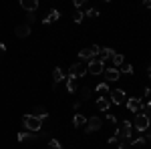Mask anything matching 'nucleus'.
<instances>
[{"label":"nucleus","instance_id":"obj_3","mask_svg":"<svg viewBox=\"0 0 151 149\" xmlns=\"http://www.w3.org/2000/svg\"><path fill=\"white\" fill-rule=\"evenodd\" d=\"M131 135H133V125H131L129 121H123V123L119 125V129H117L115 137L121 141V139H131Z\"/></svg>","mask_w":151,"mask_h":149},{"label":"nucleus","instance_id":"obj_36","mask_svg":"<svg viewBox=\"0 0 151 149\" xmlns=\"http://www.w3.org/2000/svg\"><path fill=\"white\" fill-rule=\"evenodd\" d=\"M119 149H129V147L127 145H119Z\"/></svg>","mask_w":151,"mask_h":149},{"label":"nucleus","instance_id":"obj_19","mask_svg":"<svg viewBox=\"0 0 151 149\" xmlns=\"http://www.w3.org/2000/svg\"><path fill=\"white\" fill-rule=\"evenodd\" d=\"M52 79H55V85H58L60 81H65V73H63V71L57 67V69L52 71Z\"/></svg>","mask_w":151,"mask_h":149},{"label":"nucleus","instance_id":"obj_34","mask_svg":"<svg viewBox=\"0 0 151 149\" xmlns=\"http://www.w3.org/2000/svg\"><path fill=\"white\" fill-rule=\"evenodd\" d=\"M143 4H145V8H151V0H145Z\"/></svg>","mask_w":151,"mask_h":149},{"label":"nucleus","instance_id":"obj_2","mask_svg":"<svg viewBox=\"0 0 151 149\" xmlns=\"http://www.w3.org/2000/svg\"><path fill=\"white\" fill-rule=\"evenodd\" d=\"M149 119H147V115L145 113H137L135 115V121H133V127L139 131V133H145L147 129H149Z\"/></svg>","mask_w":151,"mask_h":149},{"label":"nucleus","instance_id":"obj_4","mask_svg":"<svg viewBox=\"0 0 151 149\" xmlns=\"http://www.w3.org/2000/svg\"><path fill=\"white\" fill-rule=\"evenodd\" d=\"M85 75H87V65H85V63H75V65H70L69 77H73V79H83Z\"/></svg>","mask_w":151,"mask_h":149},{"label":"nucleus","instance_id":"obj_24","mask_svg":"<svg viewBox=\"0 0 151 149\" xmlns=\"http://www.w3.org/2000/svg\"><path fill=\"white\" fill-rule=\"evenodd\" d=\"M89 97H91V89H89V87H83L81 89V99L85 101V99H89Z\"/></svg>","mask_w":151,"mask_h":149},{"label":"nucleus","instance_id":"obj_1","mask_svg":"<svg viewBox=\"0 0 151 149\" xmlns=\"http://www.w3.org/2000/svg\"><path fill=\"white\" fill-rule=\"evenodd\" d=\"M22 125H24V129H28L30 133H38V131L42 129V121L36 119V117H32V115H24Z\"/></svg>","mask_w":151,"mask_h":149},{"label":"nucleus","instance_id":"obj_6","mask_svg":"<svg viewBox=\"0 0 151 149\" xmlns=\"http://www.w3.org/2000/svg\"><path fill=\"white\" fill-rule=\"evenodd\" d=\"M101 127H103L101 119H99V117H91V119H87V123H85V133H95V131H99Z\"/></svg>","mask_w":151,"mask_h":149},{"label":"nucleus","instance_id":"obj_13","mask_svg":"<svg viewBox=\"0 0 151 149\" xmlns=\"http://www.w3.org/2000/svg\"><path fill=\"white\" fill-rule=\"evenodd\" d=\"M20 6H22L28 14H30V12L35 14V10L38 8V2H36V0H22V2H20Z\"/></svg>","mask_w":151,"mask_h":149},{"label":"nucleus","instance_id":"obj_9","mask_svg":"<svg viewBox=\"0 0 151 149\" xmlns=\"http://www.w3.org/2000/svg\"><path fill=\"white\" fill-rule=\"evenodd\" d=\"M14 32H16V36L18 38H26V36L30 35V24H16V28H14Z\"/></svg>","mask_w":151,"mask_h":149},{"label":"nucleus","instance_id":"obj_20","mask_svg":"<svg viewBox=\"0 0 151 149\" xmlns=\"http://www.w3.org/2000/svg\"><path fill=\"white\" fill-rule=\"evenodd\" d=\"M97 93H99V95H105V97H109V85H107V83H99V85H97Z\"/></svg>","mask_w":151,"mask_h":149},{"label":"nucleus","instance_id":"obj_32","mask_svg":"<svg viewBox=\"0 0 151 149\" xmlns=\"http://www.w3.org/2000/svg\"><path fill=\"white\" fill-rule=\"evenodd\" d=\"M119 143V139L117 137H109V145H117Z\"/></svg>","mask_w":151,"mask_h":149},{"label":"nucleus","instance_id":"obj_14","mask_svg":"<svg viewBox=\"0 0 151 149\" xmlns=\"http://www.w3.org/2000/svg\"><path fill=\"white\" fill-rule=\"evenodd\" d=\"M113 55H115V53H113V48H101V53H99V57H97V58L105 65L109 58H113Z\"/></svg>","mask_w":151,"mask_h":149},{"label":"nucleus","instance_id":"obj_30","mask_svg":"<svg viewBox=\"0 0 151 149\" xmlns=\"http://www.w3.org/2000/svg\"><path fill=\"white\" fill-rule=\"evenodd\" d=\"M143 143H145V137H139V139L133 141V145H143Z\"/></svg>","mask_w":151,"mask_h":149},{"label":"nucleus","instance_id":"obj_25","mask_svg":"<svg viewBox=\"0 0 151 149\" xmlns=\"http://www.w3.org/2000/svg\"><path fill=\"white\" fill-rule=\"evenodd\" d=\"M85 16H89V18H97V16H99V10H97V8H89Z\"/></svg>","mask_w":151,"mask_h":149},{"label":"nucleus","instance_id":"obj_31","mask_svg":"<svg viewBox=\"0 0 151 149\" xmlns=\"http://www.w3.org/2000/svg\"><path fill=\"white\" fill-rule=\"evenodd\" d=\"M30 22H35V14H32V12L26 16V24H30Z\"/></svg>","mask_w":151,"mask_h":149},{"label":"nucleus","instance_id":"obj_10","mask_svg":"<svg viewBox=\"0 0 151 149\" xmlns=\"http://www.w3.org/2000/svg\"><path fill=\"white\" fill-rule=\"evenodd\" d=\"M103 75H105V81H119V69L117 67H109V69H105L103 71Z\"/></svg>","mask_w":151,"mask_h":149},{"label":"nucleus","instance_id":"obj_5","mask_svg":"<svg viewBox=\"0 0 151 149\" xmlns=\"http://www.w3.org/2000/svg\"><path fill=\"white\" fill-rule=\"evenodd\" d=\"M103 71H105V65L99 58H93V60L87 63V73H91V75H103Z\"/></svg>","mask_w":151,"mask_h":149},{"label":"nucleus","instance_id":"obj_16","mask_svg":"<svg viewBox=\"0 0 151 149\" xmlns=\"http://www.w3.org/2000/svg\"><path fill=\"white\" fill-rule=\"evenodd\" d=\"M109 107H111V99H109V97H99V99H97V109L107 111Z\"/></svg>","mask_w":151,"mask_h":149},{"label":"nucleus","instance_id":"obj_8","mask_svg":"<svg viewBox=\"0 0 151 149\" xmlns=\"http://www.w3.org/2000/svg\"><path fill=\"white\" fill-rule=\"evenodd\" d=\"M38 141V139H45V135L42 133H30V131H22V133H18V141L20 143H24V141Z\"/></svg>","mask_w":151,"mask_h":149},{"label":"nucleus","instance_id":"obj_38","mask_svg":"<svg viewBox=\"0 0 151 149\" xmlns=\"http://www.w3.org/2000/svg\"><path fill=\"white\" fill-rule=\"evenodd\" d=\"M149 77H151V69H149Z\"/></svg>","mask_w":151,"mask_h":149},{"label":"nucleus","instance_id":"obj_29","mask_svg":"<svg viewBox=\"0 0 151 149\" xmlns=\"http://www.w3.org/2000/svg\"><path fill=\"white\" fill-rule=\"evenodd\" d=\"M107 121H111V123H117V117L113 113H107Z\"/></svg>","mask_w":151,"mask_h":149},{"label":"nucleus","instance_id":"obj_22","mask_svg":"<svg viewBox=\"0 0 151 149\" xmlns=\"http://www.w3.org/2000/svg\"><path fill=\"white\" fill-rule=\"evenodd\" d=\"M119 73H125V75H131V73H133V67H131V65H125V63H123V65L119 67Z\"/></svg>","mask_w":151,"mask_h":149},{"label":"nucleus","instance_id":"obj_33","mask_svg":"<svg viewBox=\"0 0 151 149\" xmlns=\"http://www.w3.org/2000/svg\"><path fill=\"white\" fill-rule=\"evenodd\" d=\"M83 4H85V0H75V8H81Z\"/></svg>","mask_w":151,"mask_h":149},{"label":"nucleus","instance_id":"obj_26","mask_svg":"<svg viewBox=\"0 0 151 149\" xmlns=\"http://www.w3.org/2000/svg\"><path fill=\"white\" fill-rule=\"evenodd\" d=\"M48 149H63V147H60V143H58L57 139H50L48 141Z\"/></svg>","mask_w":151,"mask_h":149},{"label":"nucleus","instance_id":"obj_37","mask_svg":"<svg viewBox=\"0 0 151 149\" xmlns=\"http://www.w3.org/2000/svg\"><path fill=\"white\" fill-rule=\"evenodd\" d=\"M147 139H149V141H151V133H147Z\"/></svg>","mask_w":151,"mask_h":149},{"label":"nucleus","instance_id":"obj_15","mask_svg":"<svg viewBox=\"0 0 151 149\" xmlns=\"http://www.w3.org/2000/svg\"><path fill=\"white\" fill-rule=\"evenodd\" d=\"M30 115H32V117H36V119H40V121H45V119L48 117V113H47V109H45V107H35Z\"/></svg>","mask_w":151,"mask_h":149},{"label":"nucleus","instance_id":"obj_11","mask_svg":"<svg viewBox=\"0 0 151 149\" xmlns=\"http://www.w3.org/2000/svg\"><path fill=\"white\" fill-rule=\"evenodd\" d=\"M127 107H129V111H131V113H139L141 109H143V103H141L139 99L131 97V99L127 101Z\"/></svg>","mask_w":151,"mask_h":149},{"label":"nucleus","instance_id":"obj_23","mask_svg":"<svg viewBox=\"0 0 151 149\" xmlns=\"http://www.w3.org/2000/svg\"><path fill=\"white\" fill-rule=\"evenodd\" d=\"M123 63H125L123 55H117V53H115V55H113V65L117 67V65H123Z\"/></svg>","mask_w":151,"mask_h":149},{"label":"nucleus","instance_id":"obj_35","mask_svg":"<svg viewBox=\"0 0 151 149\" xmlns=\"http://www.w3.org/2000/svg\"><path fill=\"white\" fill-rule=\"evenodd\" d=\"M4 50H6V46H4V45H2V42H0V55H2Z\"/></svg>","mask_w":151,"mask_h":149},{"label":"nucleus","instance_id":"obj_17","mask_svg":"<svg viewBox=\"0 0 151 149\" xmlns=\"http://www.w3.org/2000/svg\"><path fill=\"white\" fill-rule=\"evenodd\" d=\"M58 16H60V12H58L57 8H52V10L45 16V20H42V22H45V24H50V22H55V20H58Z\"/></svg>","mask_w":151,"mask_h":149},{"label":"nucleus","instance_id":"obj_28","mask_svg":"<svg viewBox=\"0 0 151 149\" xmlns=\"http://www.w3.org/2000/svg\"><path fill=\"white\" fill-rule=\"evenodd\" d=\"M143 111H145V115H147V117H151V101L147 105H143Z\"/></svg>","mask_w":151,"mask_h":149},{"label":"nucleus","instance_id":"obj_7","mask_svg":"<svg viewBox=\"0 0 151 149\" xmlns=\"http://www.w3.org/2000/svg\"><path fill=\"white\" fill-rule=\"evenodd\" d=\"M109 99H111V103H115V105H123L125 103V91L113 89V91L109 93Z\"/></svg>","mask_w":151,"mask_h":149},{"label":"nucleus","instance_id":"obj_21","mask_svg":"<svg viewBox=\"0 0 151 149\" xmlns=\"http://www.w3.org/2000/svg\"><path fill=\"white\" fill-rule=\"evenodd\" d=\"M67 91H69V93H75V91H77V79L67 77Z\"/></svg>","mask_w":151,"mask_h":149},{"label":"nucleus","instance_id":"obj_18","mask_svg":"<svg viewBox=\"0 0 151 149\" xmlns=\"http://www.w3.org/2000/svg\"><path fill=\"white\" fill-rule=\"evenodd\" d=\"M85 123H87V119H85L81 113H77L75 117H73V125L75 127H85Z\"/></svg>","mask_w":151,"mask_h":149},{"label":"nucleus","instance_id":"obj_27","mask_svg":"<svg viewBox=\"0 0 151 149\" xmlns=\"http://www.w3.org/2000/svg\"><path fill=\"white\" fill-rule=\"evenodd\" d=\"M83 18H85V14H83L81 10H77L75 14H73V20H75V22H81Z\"/></svg>","mask_w":151,"mask_h":149},{"label":"nucleus","instance_id":"obj_12","mask_svg":"<svg viewBox=\"0 0 151 149\" xmlns=\"http://www.w3.org/2000/svg\"><path fill=\"white\" fill-rule=\"evenodd\" d=\"M79 58H81V63H83V60L89 63V60H93V58H97V57H95L93 48L89 46V48H81V50H79Z\"/></svg>","mask_w":151,"mask_h":149}]
</instances>
